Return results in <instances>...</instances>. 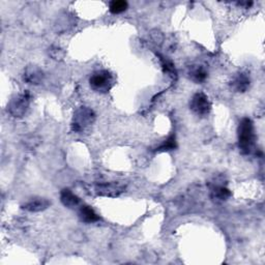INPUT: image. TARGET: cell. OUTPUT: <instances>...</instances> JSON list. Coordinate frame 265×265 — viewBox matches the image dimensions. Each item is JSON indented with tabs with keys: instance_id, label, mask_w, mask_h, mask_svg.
Instances as JSON below:
<instances>
[{
	"instance_id": "1",
	"label": "cell",
	"mask_w": 265,
	"mask_h": 265,
	"mask_svg": "<svg viewBox=\"0 0 265 265\" xmlns=\"http://www.w3.org/2000/svg\"><path fill=\"white\" fill-rule=\"evenodd\" d=\"M256 135L253 122L244 118L238 126V147L243 154H251L255 149Z\"/></svg>"
},
{
	"instance_id": "2",
	"label": "cell",
	"mask_w": 265,
	"mask_h": 265,
	"mask_svg": "<svg viewBox=\"0 0 265 265\" xmlns=\"http://www.w3.org/2000/svg\"><path fill=\"white\" fill-rule=\"evenodd\" d=\"M96 121V114L88 107H80L74 113L72 130L76 132H81L87 127L94 124Z\"/></svg>"
},
{
	"instance_id": "3",
	"label": "cell",
	"mask_w": 265,
	"mask_h": 265,
	"mask_svg": "<svg viewBox=\"0 0 265 265\" xmlns=\"http://www.w3.org/2000/svg\"><path fill=\"white\" fill-rule=\"evenodd\" d=\"M30 105V95L29 92L25 91L12 98L7 105V112L16 118H21L25 116L29 109Z\"/></svg>"
},
{
	"instance_id": "4",
	"label": "cell",
	"mask_w": 265,
	"mask_h": 265,
	"mask_svg": "<svg viewBox=\"0 0 265 265\" xmlns=\"http://www.w3.org/2000/svg\"><path fill=\"white\" fill-rule=\"evenodd\" d=\"M89 85L95 91L107 92L113 85V77L108 71H98L89 78Z\"/></svg>"
},
{
	"instance_id": "5",
	"label": "cell",
	"mask_w": 265,
	"mask_h": 265,
	"mask_svg": "<svg viewBox=\"0 0 265 265\" xmlns=\"http://www.w3.org/2000/svg\"><path fill=\"white\" fill-rule=\"evenodd\" d=\"M190 108L195 114L199 116H205L211 110V104L205 94H203V92H197L191 99Z\"/></svg>"
},
{
	"instance_id": "6",
	"label": "cell",
	"mask_w": 265,
	"mask_h": 265,
	"mask_svg": "<svg viewBox=\"0 0 265 265\" xmlns=\"http://www.w3.org/2000/svg\"><path fill=\"white\" fill-rule=\"evenodd\" d=\"M126 190V185L119 182H102L97 184L96 192L98 196L118 197Z\"/></svg>"
},
{
	"instance_id": "7",
	"label": "cell",
	"mask_w": 265,
	"mask_h": 265,
	"mask_svg": "<svg viewBox=\"0 0 265 265\" xmlns=\"http://www.w3.org/2000/svg\"><path fill=\"white\" fill-rule=\"evenodd\" d=\"M44 79V72L36 65H29L24 70L23 80L31 85L41 84Z\"/></svg>"
},
{
	"instance_id": "8",
	"label": "cell",
	"mask_w": 265,
	"mask_h": 265,
	"mask_svg": "<svg viewBox=\"0 0 265 265\" xmlns=\"http://www.w3.org/2000/svg\"><path fill=\"white\" fill-rule=\"evenodd\" d=\"M50 206V201L46 198L42 197H34L29 199L27 202H25L22 205V208L30 211V213H39V211H43L47 209Z\"/></svg>"
},
{
	"instance_id": "9",
	"label": "cell",
	"mask_w": 265,
	"mask_h": 265,
	"mask_svg": "<svg viewBox=\"0 0 265 265\" xmlns=\"http://www.w3.org/2000/svg\"><path fill=\"white\" fill-rule=\"evenodd\" d=\"M231 196V192L224 185L214 184L210 189V198L216 203H223L227 201Z\"/></svg>"
},
{
	"instance_id": "10",
	"label": "cell",
	"mask_w": 265,
	"mask_h": 265,
	"mask_svg": "<svg viewBox=\"0 0 265 265\" xmlns=\"http://www.w3.org/2000/svg\"><path fill=\"white\" fill-rule=\"evenodd\" d=\"M251 84L250 77L246 73H238L231 81V87L236 92H246Z\"/></svg>"
},
{
	"instance_id": "11",
	"label": "cell",
	"mask_w": 265,
	"mask_h": 265,
	"mask_svg": "<svg viewBox=\"0 0 265 265\" xmlns=\"http://www.w3.org/2000/svg\"><path fill=\"white\" fill-rule=\"evenodd\" d=\"M189 77L192 81L196 83H202L207 78V71L204 66L200 64H194L189 69Z\"/></svg>"
},
{
	"instance_id": "12",
	"label": "cell",
	"mask_w": 265,
	"mask_h": 265,
	"mask_svg": "<svg viewBox=\"0 0 265 265\" xmlns=\"http://www.w3.org/2000/svg\"><path fill=\"white\" fill-rule=\"evenodd\" d=\"M60 201L65 207L75 208L80 204V198L75 195L71 190L64 189L60 193Z\"/></svg>"
},
{
	"instance_id": "13",
	"label": "cell",
	"mask_w": 265,
	"mask_h": 265,
	"mask_svg": "<svg viewBox=\"0 0 265 265\" xmlns=\"http://www.w3.org/2000/svg\"><path fill=\"white\" fill-rule=\"evenodd\" d=\"M79 218L84 223L90 224V223H95L100 220V217L98 214L94 210V208H91L88 205H82L79 209Z\"/></svg>"
},
{
	"instance_id": "14",
	"label": "cell",
	"mask_w": 265,
	"mask_h": 265,
	"mask_svg": "<svg viewBox=\"0 0 265 265\" xmlns=\"http://www.w3.org/2000/svg\"><path fill=\"white\" fill-rule=\"evenodd\" d=\"M176 147L177 144H176L175 135L172 134L160 145V146L156 147V151H170L175 149Z\"/></svg>"
},
{
	"instance_id": "15",
	"label": "cell",
	"mask_w": 265,
	"mask_h": 265,
	"mask_svg": "<svg viewBox=\"0 0 265 265\" xmlns=\"http://www.w3.org/2000/svg\"><path fill=\"white\" fill-rule=\"evenodd\" d=\"M128 2L124 1V0H114V1H111L109 4V9L114 15L117 14H122V12L126 11L128 9Z\"/></svg>"
},
{
	"instance_id": "16",
	"label": "cell",
	"mask_w": 265,
	"mask_h": 265,
	"mask_svg": "<svg viewBox=\"0 0 265 265\" xmlns=\"http://www.w3.org/2000/svg\"><path fill=\"white\" fill-rule=\"evenodd\" d=\"M161 58V62H162V66L164 69V72L167 73V74H175V69H174V64L172 63V61L168 60L167 58L163 57V56H160Z\"/></svg>"
}]
</instances>
